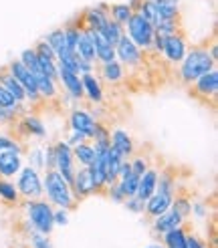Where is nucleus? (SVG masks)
Masks as SVG:
<instances>
[{"label":"nucleus","mask_w":218,"mask_h":248,"mask_svg":"<svg viewBox=\"0 0 218 248\" xmlns=\"http://www.w3.org/2000/svg\"><path fill=\"white\" fill-rule=\"evenodd\" d=\"M212 69H216V61L210 57L208 46H192L188 48L186 57L178 65V79L182 85L190 87L194 81Z\"/></svg>","instance_id":"obj_1"},{"label":"nucleus","mask_w":218,"mask_h":248,"mask_svg":"<svg viewBox=\"0 0 218 248\" xmlns=\"http://www.w3.org/2000/svg\"><path fill=\"white\" fill-rule=\"evenodd\" d=\"M43 190L47 196V202L53 208H65L73 210L77 206V198L73 194V188L63 180V176L57 170H48L43 176Z\"/></svg>","instance_id":"obj_2"},{"label":"nucleus","mask_w":218,"mask_h":248,"mask_svg":"<svg viewBox=\"0 0 218 248\" xmlns=\"http://www.w3.org/2000/svg\"><path fill=\"white\" fill-rule=\"evenodd\" d=\"M22 206H24V218L34 228V232L51 236V232L55 230V220H53L55 208L47 200H22Z\"/></svg>","instance_id":"obj_3"},{"label":"nucleus","mask_w":218,"mask_h":248,"mask_svg":"<svg viewBox=\"0 0 218 248\" xmlns=\"http://www.w3.org/2000/svg\"><path fill=\"white\" fill-rule=\"evenodd\" d=\"M15 186L18 190L20 200H43V196H45L41 171H36V170L29 168V166L20 168V171L16 173Z\"/></svg>","instance_id":"obj_4"},{"label":"nucleus","mask_w":218,"mask_h":248,"mask_svg":"<svg viewBox=\"0 0 218 248\" xmlns=\"http://www.w3.org/2000/svg\"><path fill=\"white\" fill-rule=\"evenodd\" d=\"M125 34L129 36V41L133 45L141 48L143 53H152V43H154L156 31H154V27L145 18H141L140 15L133 12V16L125 24Z\"/></svg>","instance_id":"obj_5"},{"label":"nucleus","mask_w":218,"mask_h":248,"mask_svg":"<svg viewBox=\"0 0 218 248\" xmlns=\"http://www.w3.org/2000/svg\"><path fill=\"white\" fill-rule=\"evenodd\" d=\"M6 69H8V73L20 83V87L24 89V95H27V103H31V105L43 103V99L39 95V89H36V81L32 77V73L27 67H24L18 59H12L10 63L6 65Z\"/></svg>","instance_id":"obj_6"},{"label":"nucleus","mask_w":218,"mask_h":248,"mask_svg":"<svg viewBox=\"0 0 218 248\" xmlns=\"http://www.w3.org/2000/svg\"><path fill=\"white\" fill-rule=\"evenodd\" d=\"M53 147H55V170L71 186L73 184V178H75V171H77L75 157H73L71 145H67L65 140H59V141L53 143Z\"/></svg>","instance_id":"obj_7"},{"label":"nucleus","mask_w":218,"mask_h":248,"mask_svg":"<svg viewBox=\"0 0 218 248\" xmlns=\"http://www.w3.org/2000/svg\"><path fill=\"white\" fill-rule=\"evenodd\" d=\"M115 61L124 65V69H138L143 63V51L129 41L127 34H124L115 45Z\"/></svg>","instance_id":"obj_8"},{"label":"nucleus","mask_w":218,"mask_h":248,"mask_svg":"<svg viewBox=\"0 0 218 248\" xmlns=\"http://www.w3.org/2000/svg\"><path fill=\"white\" fill-rule=\"evenodd\" d=\"M190 93L200 99V101H216V93H218V69L208 71L206 75L196 79L190 85Z\"/></svg>","instance_id":"obj_9"},{"label":"nucleus","mask_w":218,"mask_h":248,"mask_svg":"<svg viewBox=\"0 0 218 248\" xmlns=\"http://www.w3.org/2000/svg\"><path fill=\"white\" fill-rule=\"evenodd\" d=\"M188 53V43H186V36L182 32H176L172 36H166L164 39V46H162V57L166 63L178 67L182 63V59L186 57Z\"/></svg>","instance_id":"obj_10"},{"label":"nucleus","mask_w":218,"mask_h":248,"mask_svg":"<svg viewBox=\"0 0 218 248\" xmlns=\"http://www.w3.org/2000/svg\"><path fill=\"white\" fill-rule=\"evenodd\" d=\"M15 127L20 135H16V140L20 141V138H36V140H45L47 138V127L41 117H36L32 113H22L16 121H15Z\"/></svg>","instance_id":"obj_11"},{"label":"nucleus","mask_w":218,"mask_h":248,"mask_svg":"<svg viewBox=\"0 0 218 248\" xmlns=\"http://www.w3.org/2000/svg\"><path fill=\"white\" fill-rule=\"evenodd\" d=\"M79 20L83 24V29L99 32L105 27V22L109 20V6L107 4H95V6L87 8V10H83Z\"/></svg>","instance_id":"obj_12"},{"label":"nucleus","mask_w":218,"mask_h":248,"mask_svg":"<svg viewBox=\"0 0 218 248\" xmlns=\"http://www.w3.org/2000/svg\"><path fill=\"white\" fill-rule=\"evenodd\" d=\"M57 83L63 87V91L71 97V99H77V101H81V99L85 97L83 95V85H81V77L77 75V73H73L65 67L57 65Z\"/></svg>","instance_id":"obj_13"},{"label":"nucleus","mask_w":218,"mask_h":248,"mask_svg":"<svg viewBox=\"0 0 218 248\" xmlns=\"http://www.w3.org/2000/svg\"><path fill=\"white\" fill-rule=\"evenodd\" d=\"M174 196H176V194H168V192L156 190V192L148 198V200H145V210H143V214L148 216L150 220H154V218H157L160 214L168 212V210L172 208Z\"/></svg>","instance_id":"obj_14"},{"label":"nucleus","mask_w":218,"mask_h":248,"mask_svg":"<svg viewBox=\"0 0 218 248\" xmlns=\"http://www.w3.org/2000/svg\"><path fill=\"white\" fill-rule=\"evenodd\" d=\"M95 125H97V119L89 113L87 109H79L77 107V109L71 111V115H69V127H71V131H79L87 140H91Z\"/></svg>","instance_id":"obj_15"},{"label":"nucleus","mask_w":218,"mask_h":248,"mask_svg":"<svg viewBox=\"0 0 218 248\" xmlns=\"http://www.w3.org/2000/svg\"><path fill=\"white\" fill-rule=\"evenodd\" d=\"M182 226H186V220L182 218L174 208H170L168 212H164V214H160L157 218L152 220V232L157 238H160L162 234H166L170 230H176V228H182Z\"/></svg>","instance_id":"obj_16"},{"label":"nucleus","mask_w":218,"mask_h":248,"mask_svg":"<svg viewBox=\"0 0 218 248\" xmlns=\"http://www.w3.org/2000/svg\"><path fill=\"white\" fill-rule=\"evenodd\" d=\"M71 188H73V194H75L77 200L93 196L95 194V182H93V176H91V170L89 168H77Z\"/></svg>","instance_id":"obj_17"},{"label":"nucleus","mask_w":218,"mask_h":248,"mask_svg":"<svg viewBox=\"0 0 218 248\" xmlns=\"http://www.w3.org/2000/svg\"><path fill=\"white\" fill-rule=\"evenodd\" d=\"M109 147L115 150L124 159H129L133 154H136V143H133L131 135L125 129H111L109 133Z\"/></svg>","instance_id":"obj_18"},{"label":"nucleus","mask_w":218,"mask_h":248,"mask_svg":"<svg viewBox=\"0 0 218 248\" xmlns=\"http://www.w3.org/2000/svg\"><path fill=\"white\" fill-rule=\"evenodd\" d=\"M31 73H32V77L36 81V89H39V95H41L43 101H57V99L61 97L59 83L55 79H51V77H47L41 69H34Z\"/></svg>","instance_id":"obj_19"},{"label":"nucleus","mask_w":218,"mask_h":248,"mask_svg":"<svg viewBox=\"0 0 218 248\" xmlns=\"http://www.w3.org/2000/svg\"><path fill=\"white\" fill-rule=\"evenodd\" d=\"M81 85H83V95L89 99L91 103L99 105L105 99V91H103V83L101 79L95 75V73H89V75H81Z\"/></svg>","instance_id":"obj_20"},{"label":"nucleus","mask_w":218,"mask_h":248,"mask_svg":"<svg viewBox=\"0 0 218 248\" xmlns=\"http://www.w3.org/2000/svg\"><path fill=\"white\" fill-rule=\"evenodd\" d=\"M22 154L18 152H0V178L12 180L22 168Z\"/></svg>","instance_id":"obj_21"},{"label":"nucleus","mask_w":218,"mask_h":248,"mask_svg":"<svg viewBox=\"0 0 218 248\" xmlns=\"http://www.w3.org/2000/svg\"><path fill=\"white\" fill-rule=\"evenodd\" d=\"M97 77L101 79V83L107 85H119L121 81L125 79V69L117 61H111V63H103L97 69Z\"/></svg>","instance_id":"obj_22"},{"label":"nucleus","mask_w":218,"mask_h":248,"mask_svg":"<svg viewBox=\"0 0 218 248\" xmlns=\"http://www.w3.org/2000/svg\"><path fill=\"white\" fill-rule=\"evenodd\" d=\"M89 32H91V41H93L97 63L103 65V63H111V61H115V46L109 45L101 36V32H93V31H89Z\"/></svg>","instance_id":"obj_23"},{"label":"nucleus","mask_w":218,"mask_h":248,"mask_svg":"<svg viewBox=\"0 0 218 248\" xmlns=\"http://www.w3.org/2000/svg\"><path fill=\"white\" fill-rule=\"evenodd\" d=\"M0 85L4 87V89L8 91V95H10L12 99H15V101H16L18 105H22V107L27 105V95H24V89L20 87V83L10 75L6 67L0 69Z\"/></svg>","instance_id":"obj_24"},{"label":"nucleus","mask_w":218,"mask_h":248,"mask_svg":"<svg viewBox=\"0 0 218 248\" xmlns=\"http://www.w3.org/2000/svg\"><path fill=\"white\" fill-rule=\"evenodd\" d=\"M157 171L154 166H150L148 168V171L143 173V176L140 178V184H138V192H136V196L140 198V200H148V198L156 192V186H157Z\"/></svg>","instance_id":"obj_25"},{"label":"nucleus","mask_w":218,"mask_h":248,"mask_svg":"<svg viewBox=\"0 0 218 248\" xmlns=\"http://www.w3.org/2000/svg\"><path fill=\"white\" fill-rule=\"evenodd\" d=\"M75 55L81 61H89V63H95V48H93V41H91V32L87 29H83L81 34H79Z\"/></svg>","instance_id":"obj_26"},{"label":"nucleus","mask_w":218,"mask_h":248,"mask_svg":"<svg viewBox=\"0 0 218 248\" xmlns=\"http://www.w3.org/2000/svg\"><path fill=\"white\" fill-rule=\"evenodd\" d=\"M73 150V157H75V164H81L83 168H89L93 162H95V147L91 141H83L75 147H71Z\"/></svg>","instance_id":"obj_27"},{"label":"nucleus","mask_w":218,"mask_h":248,"mask_svg":"<svg viewBox=\"0 0 218 248\" xmlns=\"http://www.w3.org/2000/svg\"><path fill=\"white\" fill-rule=\"evenodd\" d=\"M0 202L8 204V206H18L22 202L20 196H18L16 186H15V180L0 178Z\"/></svg>","instance_id":"obj_28"},{"label":"nucleus","mask_w":218,"mask_h":248,"mask_svg":"<svg viewBox=\"0 0 218 248\" xmlns=\"http://www.w3.org/2000/svg\"><path fill=\"white\" fill-rule=\"evenodd\" d=\"M81 31H83V24H81V20H79V18H77V20H69V22L65 24V27H63L65 45H67L69 51H73V53H75V48H77V41H79Z\"/></svg>","instance_id":"obj_29"},{"label":"nucleus","mask_w":218,"mask_h":248,"mask_svg":"<svg viewBox=\"0 0 218 248\" xmlns=\"http://www.w3.org/2000/svg\"><path fill=\"white\" fill-rule=\"evenodd\" d=\"M156 8L162 20L180 18V0H156Z\"/></svg>","instance_id":"obj_30"},{"label":"nucleus","mask_w":218,"mask_h":248,"mask_svg":"<svg viewBox=\"0 0 218 248\" xmlns=\"http://www.w3.org/2000/svg\"><path fill=\"white\" fill-rule=\"evenodd\" d=\"M131 16H133V8L127 2H119V4L109 6V18L115 20L117 24H121V27H125Z\"/></svg>","instance_id":"obj_31"},{"label":"nucleus","mask_w":218,"mask_h":248,"mask_svg":"<svg viewBox=\"0 0 218 248\" xmlns=\"http://www.w3.org/2000/svg\"><path fill=\"white\" fill-rule=\"evenodd\" d=\"M99 32H101V36H103V39H105L109 45H113V46H115V45L119 43L121 36L125 34V27H121V24H117L115 20L109 18V20L105 22V27H103Z\"/></svg>","instance_id":"obj_32"},{"label":"nucleus","mask_w":218,"mask_h":248,"mask_svg":"<svg viewBox=\"0 0 218 248\" xmlns=\"http://www.w3.org/2000/svg\"><path fill=\"white\" fill-rule=\"evenodd\" d=\"M138 184H140V178L136 176V173H127V176L117 180V188L121 190V194H124L125 198H131L138 192Z\"/></svg>","instance_id":"obj_33"},{"label":"nucleus","mask_w":218,"mask_h":248,"mask_svg":"<svg viewBox=\"0 0 218 248\" xmlns=\"http://www.w3.org/2000/svg\"><path fill=\"white\" fill-rule=\"evenodd\" d=\"M109 133H111V129H109L105 123L97 121V125L93 129V135H91V143L97 145V147H109Z\"/></svg>","instance_id":"obj_34"},{"label":"nucleus","mask_w":218,"mask_h":248,"mask_svg":"<svg viewBox=\"0 0 218 248\" xmlns=\"http://www.w3.org/2000/svg\"><path fill=\"white\" fill-rule=\"evenodd\" d=\"M156 190L168 192V194H176V176L170 170H164L162 173H157V186Z\"/></svg>","instance_id":"obj_35"},{"label":"nucleus","mask_w":218,"mask_h":248,"mask_svg":"<svg viewBox=\"0 0 218 248\" xmlns=\"http://www.w3.org/2000/svg\"><path fill=\"white\" fill-rule=\"evenodd\" d=\"M43 41H45L48 46L53 48L55 55H57V53H61V51H63V48H67V45H65V34H63V29H53L51 32H48V34L45 36Z\"/></svg>","instance_id":"obj_36"},{"label":"nucleus","mask_w":218,"mask_h":248,"mask_svg":"<svg viewBox=\"0 0 218 248\" xmlns=\"http://www.w3.org/2000/svg\"><path fill=\"white\" fill-rule=\"evenodd\" d=\"M0 152H18L22 154V143L8 131H0Z\"/></svg>","instance_id":"obj_37"},{"label":"nucleus","mask_w":218,"mask_h":248,"mask_svg":"<svg viewBox=\"0 0 218 248\" xmlns=\"http://www.w3.org/2000/svg\"><path fill=\"white\" fill-rule=\"evenodd\" d=\"M156 34L160 36H172L176 32H180V18H170V20H162L157 27H154Z\"/></svg>","instance_id":"obj_38"},{"label":"nucleus","mask_w":218,"mask_h":248,"mask_svg":"<svg viewBox=\"0 0 218 248\" xmlns=\"http://www.w3.org/2000/svg\"><path fill=\"white\" fill-rule=\"evenodd\" d=\"M172 208L176 210V212L184 218V220H188L192 214H190V210H192V200L190 198H186V196H174V202H172Z\"/></svg>","instance_id":"obj_39"},{"label":"nucleus","mask_w":218,"mask_h":248,"mask_svg":"<svg viewBox=\"0 0 218 248\" xmlns=\"http://www.w3.org/2000/svg\"><path fill=\"white\" fill-rule=\"evenodd\" d=\"M29 244L31 248H53V242L48 236H45V234H39V232H32L29 234Z\"/></svg>","instance_id":"obj_40"},{"label":"nucleus","mask_w":218,"mask_h":248,"mask_svg":"<svg viewBox=\"0 0 218 248\" xmlns=\"http://www.w3.org/2000/svg\"><path fill=\"white\" fill-rule=\"evenodd\" d=\"M129 164H131V173H136L138 178H141L143 173L148 171V168H150V162H148V157H143V155H138V157L129 159Z\"/></svg>","instance_id":"obj_41"},{"label":"nucleus","mask_w":218,"mask_h":248,"mask_svg":"<svg viewBox=\"0 0 218 248\" xmlns=\"http://www.w3.org/2000/svg\"><path fill=\"white\" fill-rule=\"evenodd\" d=\"M39 59V69L45 73L47 77H51V79H55L57 81V61H51V59H41V57H36Z\"/></svg>","instance_id":"obj_42"},{"label":"nucleus","mask_w":218,"mask_h":248,"mask_svg":"<svg viewBox=\"0 0 218 248\" xmlns=\"http://www.w3.org/2000/svg\"><path fill=\"white\" fill-rule=\"evenodd\" d=\"M29 168L41 171L45 170V159H43V150L41 147H34V150L29 154Z\"/></svg>","instance_id":"obj_43"},{"label":"nucleus","mask_w":218,"mask_h":248,"mask_svg":"<svg viewBox=\"0 0 218 248\" xmlns=\"http://www.w3.org/2000/svg\"><path fill=\"white\" fill-rule=\"evenodd\" d=\"M32 51L36 53V57H41V59H51V61H57V55L51 46H48L45 41H39L34 46H32Z\"/></svg>","instance_id":"obj_44"},{"label":"nucleus","mask_w":218,"mask_h":248,"mask_svg":"<svg viewBox=\"0 0 218 248\" xmlns=\"http://www.w3.org/2000/svg\"><path fill=\"white\" fill-rule=\"evenodd\" d=\"M124 206L129 210V212H133V214H143V210H145V202L140 200L138 196L125 198V200H124Z\"/></svg>","instance_id":"obj_45"},{"label":"nucleus","mask_w":218,"mask_h":248,"mask_svg":"<svg viewBox=\"0 0 218 248\" xmlns=\"http://www.w3.org/2000/svg\"><path fill=\"white\" fill-rule=\"evenodd\" d=\"M190 214H194V216L200 218V220L208 218V204H206L204 200H192V210H190Z\"/></svg>","instance_id":"obj_46"},{"label":"nucleus","mask_w":218,"mask_h":248,"mask_svg":"<svg viewBox=\"0 0 218 248\" xmlns=\"http://www.w3.org/2000/svg\"><path fill=\"white\" fill-rule=\"evenodd\" d=\"M69 212H71V210H65V208H55V212H53L55 226H67V224H69Z\"/></svg>","instance_id":"obj_47"},{"label":"nucleus","mask_w":218,"mask_h":248,"mask_svg":"<svg viewBox=\"0 0 218 248\" xmlns=\"http://www.w3.org/2000/svg\"><path fill=\"white\" fill-rule=\"evenodd\" d=\"M43 159H45V171L55 170V147L47 145L43 150Z\"/></svg>","instance_id":"obj_48"},{"label":"nucleus","mask_w":218,"mask_h":248,"mask_svg":"<svg viewBox=\"0 0 218 248\" xmlns=\"http://www.w3.org/2000/svg\"><path fill=\"white\" fill-rule=\"evenodd\" d=\"M186 248H210L204 240H200L196 234L186 232Z\"/></svg>","instance_id":"obj_49"},{"label":"nucleus","mask_w":218,"mask_h":248,"mask_svg":"<svg viewBox=\"0 0 218 248\" xmlns=\"http://www.w3.org/2000/svg\"><path fill=\"white\" fill-rule=\"evenodd\" d=\"M103 194H107L109 198H111V202H115V204H124V200H125V196L121 194V190L117 188V184L111 186V188H107Z\"/></svg>","instance_id":"obj_50"},{"label":"nucleus","mask_w":218,"mask_h":248,"mask_svg":"<svg viewBox=\"0 0 218 248\" xmlns=\"http://www.w3.org/2000/svg\"><path fill=\"white\" fill-rule=\"evenodd\" d=\"M0 107H18V103L8 95V91L0 85Z\"/></svg>","instance_id":"obj_51"},{"label":"nucleus","mask_w":218,"mask_h":248,"mask_svg":"<svg viewBox=\"0 0 218 248\" xmlns=\"http://www.w3.org/2000/svg\"><path fill=\"white\" fill-rule=\"evenodd\" d=\"M67 145H71V147H75V145H79V143H83V141H89L87 138H85L83 133H79V131H71L69 135H67Z\"/></svg>","instance_id":"obj_52"},{"label":"nucleus","mask_w":218,"mask_h":248,"mask_svg":"<svg viewBox=\"0 0 218 248\" xmlns=\"http://www.w3.org/2000/svg\"><path fill=\"white\" fill-rule=\"evenodd\" d=\"M95 71V63H89V61H81L79 59V65H77V75H89V73Z\"/></svg>","instance_id":"obj_53"},{"label":"nucleus","mask_w":218,"mask_h":248,"mask_svg":"<svg viewBox=\"0 0 218 248\" xmlns=\"http://www.w3.org/2000/svg\"><path fill=\"white\" fill-rule=\"evenodd\" d=\"M127 173H131V164H129V159H124L121 166H119V171H117V180L127 176Z\"/></svg>","instance_id":"obj_54"},{"label":"nucleus","mask_w":218,"mask_h":248,"mask_svg":"<svg viewBox=\"0 0 218 248\" xmlns=\"http://www.w3.org/2000/svg\"><path fill=\"white\" fill-rule=\"evenodd\" d=\"M145 248H164V246H162V242H154V244H150V246H145Z\"/></svg>","instance_id":"obj_55"},{"label":"nucleus","mask_w":218,"mask_h":248,"mask_svg":"<svg viewBox=\"0 0 218 248\" xmlns=\"http://www.w3.org/2000/svg\"><path fill=\"white\" fill-rule=\"evenodd\" d=\"M152 2H156V0H152Z\"/></svg>","instance_id":"obj_56"}]
</instances>
